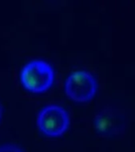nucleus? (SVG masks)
Returning <instances> with one entry per match:
<instances>
[{"instance_id":"nucleus-1","label":"nucleus","mask_w":135,"mask_h":152,"mask_svg":"<svg viewBox=\"0 0 135 152\" xmlns=\"http://www.w3.org/2000/svg\"><path fill=\"white\" fill-rule=\"evenodd\" d=\"M55 71L49 63L41 59L30 61L20 72L22 86L31 93L46 92L55 82Z\"/></svg>"},{"instance_id":"nucleus-2","label":"nucleus","mask_w":135,"mask_h":152,"mask_svg":"<svg viewBox=\"0 0 135 152\" xmlns=\"http://www.w3.org/2000/svg\"><path fill=\"white\" fill-rule=\"evenodd\" d=\"M128 125L126 114L115 106L101 109L94 119V127L98 135L104 138H116L122 135Z\"/></svg>"},{"instance_id":"nucleus-3","label":"nucleus","mask_w":135,"mask_h":152,"mask_svg":"<svg viewBox=\"0 0 135 152\" xmlns=\"http://www.w3.org/2000/svg\"><path fill=\"white\" fill-rule=\"evenodd\" d=\"M65 93L72 101L79 103L88 102L98 92L96 78L87 71H76L67 77L64 85Z\"/></svg>"},{"instance_id":"nucleus-4","label":"nucleus","mask_w":135,"mask_h":152,"mask_svg":"<svg viewBox=\"0 0 135 152\" xmlns=\"http://www.w3.org/2000/svg\"><path fill=\"white\" fill-rule=\"evenodd\" d=\"M70 123L68 112L58 105L46 106L39 111L37 125L44 135L56 138L67 131Z\"/></svg>"},{"instance_id":"nucleus-5","label":"nucleus","mask_w":135,"mask_h":152,"mask_svg":"<svg viewBox=\"0 0 135 152\" xmlns=\"http://www.w3.org/2000/svg\"><path fill=\"white\" fill-rule=\"evenodd\" d=\"M0 152H23L20 147L14 144H4L0 146Z\"/></svg>"},{"instance_id":"nucleus-6","label":"nucleus","mask_w":135,"mask_h":152,"mask_svg":"<svg viewBox=\"0 0 135 152\" xmlns=\"http://www.w3.org/2000/svg\"><path fill=\"white\" fill-rule=\"evenodd\" d=\"M3 107L2 104L0 103V122L2 120V118H3Z\"/></svg>"}]
</instances>
